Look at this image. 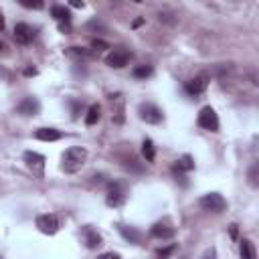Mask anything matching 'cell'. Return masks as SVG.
I'll use <instances>...</instances> for the list:
<instances>
[{"mask_svg":"<svg viewBox=\"0 0 259 259\" xmlns=\"http://www.w3.org/2000/svg\"><path fill=\"white\" fill-rule=\"evenodd\" d=\"M87 162V150L81 148V146H73L69 150L63 152L61 156V170L67 172V174H75L79 172Z\"/></svg>","mask_w":259,"mask_h":259,"instance_id":"1","label":"cell"},{"mask_svg":"<svg viewBox=\"0 0 259 259\" xmlns=\"http://www.w3.org/2000/svg\"><path fill=\"white\" fill-rule=\"evenodd\" d=\"M23 158H25L27 168H29L37 178H43V174H45V164H47V158L43 156V154L33 152V150H27Z\"/></svg>","mask_w":259,"mask_h":259,"instance_id":"2","label":"cell"},{"mask_svg":"<svg viewBox=\"0 0 259 259\" xmlns=\"http://www.w3.org/2000/svg\"><path fill=\"white\" fill-rule=\"evenodd\" d=\"M200 206L204 211H211V213H223L227 209V200L219 192H209L200 198Z\"/></svg>","mask_w":259,"mask_h":259,"instance_id":"3","label":"cell"},{"mask_svg":"<svg viewBox=\"0 0 259 259\" xmlns=\"http://www.w3.org/2000/svg\"><path fill=\"white\" fill-rule=\"evenodd\" d=\"M138 114L140 118L146 122V124H160L164 114L158 106H154V103H140V108H138Z\"/></svg>","mask_w":259,"mask_h":259,"instance_id":"4","label":"cell"},{"mask_svg":"<svg viewBox=\"0 0 259 259\" xmlns=\"http://www.w3.org/2000/svg\"><path fill=\"white\" fill-rule=\"evenodd\" d=\"M198 126L202 130H209V132H219V118H217V112L211 106H206V108L200 110V114H198Z\"/></svg>","mask_w":259,"mask_h":259,"instance_id":"5","label":"cell"},{"mask_svg":"<svg viewBox=\"0 0 259 259\" xmlns=\"http://www.w3.org/2000/svg\"><path fill=\"white\" fill-rule=\"evenodd\" d=\"M35 225L45 235H55L59 231V219L55 215H49V213L47 215H39L37 221H35Z\"/></svg>","mask_w":259,"mask_h":259,"instance_id":"6","label":"cell"},{"mask_svg":"<svg viewBox=\"0 0 259 259\" xmlns=\"http://www.w3.org/2000/svg\"><path fill=\"white\" fill-rule=\"evenodd\" d=\"M126 200V190L120 182H110L108 190H106V202L110 206H122Z\"/></svg>","mask_w":259,"mask_h":259,"instance_id":"7","label":"cell"},{"mask_svg":"<svg viewBox=\"0 0 259 259\" xmlns=\"http://www.w3.org/2000/svg\"><path fill=\"white\" fill-rule=\"evenodd\" d=\"M112 101V120L114 124H124L126 120V99L122 97V93H116L110 97Z\"/></svg>","mask_w":259,"mask_h":259,"instance_id":"8","label":"cell"},{"mask_svg":"<svg viewBox=\"0 0 259 259\" xmlns=\"http://www.w3.org/2000/svg\"><path fill=\"white\" fill-rule=\"evenodd\" d=\"M130 51H126V49H114L112 53L106 57V63L110 65V67H114V69H122V67H126L128 63H130Z\"/></svg>","mask_w":259,"mask_h":259,"instance_id":"9","label":"cell"},{"mask_svg":"<svg viewBox=\"0 0 259 259\" xmlns=\"http://www.w3.org/2000/svg\"><path fill=\"white\" fill-rule=\"evenodd\" d=\"M15 41L19 43V45H29V43H33V39H35V29L31 27V25H27V23H19L17 27H15Z\"/></svg>","mask_w":259,"mask_h":259,"instance_id":"10","label":"cell"},{"mask_svg":"<svg viewBox=\"0 0 259 259\" xmlns=\"http://www.w3.org/2000/svg\"><path fill=\"white\" fill-rule=\"evenodd\" d=\"M206 87H209V77H206V75H198V77L190 79V81L184 85L186 93H188V95H192V97H196V95L204 93V89H206Z\"/></svg>","mask_w":259,"mask_h":259,"instance_id":"11","label":"cell"},{"mask_svg":"<svg viewBox=\"0 0 259 259\" xmlns=\"http://www.w3.org/2000/svg\"><path fill=\"white\" fill-rule=\"evenodd\" d=\"M81 237H83V243H85L87 249H97L101 245V235L93 227H89V225L81 229Z\"/></svg>","mask_w":259,"mask_h":259,"instance_id":"12","label":"cell"},{"mask_svg":"<svg viewBox=\"0 0 259 259\" xmlns=\"http://www.w3.org/2000/svg\"><path fill=\"white\" fill-rule=\"evenodd\" d=\"M51 15H53L61 23V31H69V25H71V13H69V9H65L61 5H55V7H51Z\"/></svg>","mask_w":259,"mask_h":259,"instance_id":"13","label":"cell"},{"mask_svg":"<svg viewBox=\"0 0 259 259\" xmlns=\"http://www.w3.org/2000/svg\"><path fill=\"white\" fill-rule=\"evenodd\" d=\"M17 112L23 114V116H37V114L41 112V103H39L35 97H27V99H23V101L19 103Z\"/></svg>","mask_w":259,"mask_h":259,"instance_id":"14","label":"cell"},{"mask_svg":"<svg viewBox=\"0 0 259 259\" xmlns=\"http://www.w3.org/2000/svg\"><path fill=\"white\" fill-rule=\"evenodd\" d=\"M35 138L41 142H55V140H61L63 134L55 128H39V130H35Z\"/></svg>","mask_w":259,"mask_h":259,"instance_id":"15","label":"cell"},{"mask_svg":"<svg viewBox=\"0 0 259 259\" xmlns=\"http://www.w3.org/2000/svg\"><path fill=\"white\" fill-rule=\"evenodd\" d=\"M150 233H152V237H158V239H170V237H174V229L172 227H166L162 223H156V225L150 229Z\"/></svg>","mask_w":259,"mask_h":259,"instance_id":"16","label":"cell"},{"mask_svg":"<svg viewBox=\"0 0 259 259\" xmlns=\"http://www.w3.org/2000/svg\"><path fill=\"white\" fill-rule=\"evenodd\" d=\"M241 259H257L255 245H253L249 239H243V241H241Z\"/></svg>","mask_w":259,"mask_h":259,"instance_id":"17","label":"cell"},{"mask_svg":"<svg viewBox=\"0 0 259 259\" xmlns=\"http://www.w3.org/2000/svg\"><path fill=\"white\" fill-rule=\"evenodd\" d=\"M142 154H144V158L146 162H154V158H156V150H154V142L150 138H146L142 142Z\"/></svg>","mask_w":259,"mask_h":259,"instance_id":"18","label":"cell"},{"mask_svg":"<svg viewBox=\"0 0 259 259\" xmlns=\"http://www.w3.org/2000/svg\"><path fill=\"white\" fill-rule=\"evenodd\" d=\"M174 170L176 172H190V170H194V162H192V158L188 156V154H184L180 160H176Z\"/></svg>","mask_w":259,"mask_h":259,"instance_id":"19","label":"cell"},{"mask_svg":"<svg viewBox=\"0 0 259 259\" xmlns=\"http://www.w3.org/2000/svg\"><path fill=\"white\" fill-rule=\"evenodd\" d=\"M101 118V108L97 106V103H93V106L87 110V116H85V124L87 126H95Z\"/></svg>","mask_w":259,"mask_h":259,"instance_id":"20","label":"cell"},{"mask_svg":"<svg viewBox=\"0 0 259 259\" xmlns=\"http://www.w3.org/2000/svg\"><path fill=\"white\" fill-rule=\"evenodd\" d=\"M120 233H122L128 241H132V243H140V233H138L136 229H128V227L120 225Z\"/></svg>","mask_w":259,"mask_h":259,"instance_id":"21","label":"cell"},{"mask_svg":"<svg viewBox=\"0 0 259 259\" xmlns=\"http://www.w3.org/2000/svg\"><path fill=\"white\" fill-rule=\"evenodd\" d=\"M152 75V67L150 65H138L136 69H134V77L136 79H146V77H150Z\"/></svg>","mask_w":259,"mask_h":259,"instance_id":"22","label":"cell"},{"mask_svg":"<svg viewBox=\"0 0 259 259\" xmlns=\"http://www.w3.org/2000/svg\"><path fill=\"white\" fill-rule=\"evenodd\" d=\"M67 55H75V57H85V55H87V51H85V49H81V47H71V49L67 51Z\"/></svg>","mask_w":259,"mask_h":259,"instance_id":"23","label":"cell"},{"mask_svg":"<svg viewBox=\"0 0 259 259\" xmlns=\"http://www.w3.org/2000/svg\"><path fill=\"white\" fill-rule=\"evenodd\" d=\"M97 259H122V255L120 253H114V251H106V253L97 255Z\"/></svg>","mask_w":259,"mask_h":259,"instance_id":"24","label":"cell"},{"mask_svg":"<svg viewBox=\"0 0 259 259\" xmlns=\"http://www.w3.org/2000/svg\"><path fill=\"white\" fill-rule=\"evenodd\" d=\"M200 259H217V249H215V247L206 249V251L202 253V257H200Z\"/></svg>","mask_w":259,"mask_h":259,"instance_id":"25","label":"cell"},{"mask_svg":"<svg viewBox=\"0 0 259 259\" xmlns=\"http://www.w3.org/2000/svg\"><path fill=\"white\" fill-rule=\"evenodd\" d=\"M91 47H93V49H97V51H103V49H110V45H108L106 41H97V39H95V41L91 43Z\"/></svg>","mask_w":259,"mask_h":259,"instance_id":"26","label":"cell"},{"mask_svg":"<svg viewBox=\"0 0 259 259\" xmlns=\"http://www.w3.org/2000/svg\"><path fill=\"white\" fill-rule=\"evenodd\" d=\"M172 251H174V245H168L166 249H160V251H158V257H160V259H166Z\"/></svg>","mask_w":259,"mask_h":259,"instance_id":"27","label":"cell"},{"mask_svg":"<svg viewBox=\"0 0 259 259\" xmlns=\"http://www.w3.org/2000/svg\"><path fill=\"white\" fill-rule=\"evenodd\" d=\"M23 7H27V9H43V3H29V0H23Z\"/></svg>","mask_w":259,"mask_h":259,"instance_id":"28","label":"cell"},{"mask_svg":"<svg viewBox=\"0 0 259 259\" xmlns=\"http://www.w3.org/2000/svg\"><path fill=\"white\" fill-rule=\"evenodd\" d=\"M255 172H257V166H253V168H251V172H249V180H251V184H253V186L257 184V180H255Z\"/></svg>","mask_w":259,"mask_h":259,"instance_id":"29","label":"cell"},{"mask_svg":"<svg viewBox=\"0 0 259 259\" xmlns=\"http://www.w3.org/2000/svg\"><path fill=\"white\" fill-rule=\"evenodd\" d=\"M231 237L237 239V225H231Z\"/></svg>","mask_w":259,"mask_h":259,"instance_id":"30","label":"cell"},{"mask_svg":"<svg viewBox=\"0 0 259 259\" xmlns=\"http://www.w3.org/2000/svg\"><path fill=\"white\" fill-rule=\"evenodd\" d=\"M0 31H5V17H3V13H0Z\"/></svg>","mask_w":259,"mask_h":259,"instance_id":"31","label":"cell"},{"mask_svg":"<svg viewBox=\"0 0 259 259\" xmlns=\"http://www.w3.org/2000/svg\"><path fill=\"white\" fill-rule=\"evenodd\" d=\"M71 7H75V9H83L85 5H83V3H71Z\"/></svg>","mask_w":259,"mask_h":259,"instance_id":"32","label":"cell"},{"mask_svg":"<svg viewBox=\"0 0 259 259\" xmlns=\"http://www.w3.org/2000/svg\"><path fill=\"white\" fill-rule=\"evenodd\" d=\"M35 73H37V71H35V69H31V67H29V69H25V75H35Z\"/></svg>","mask_w":259,"mask_h":259,"instance_id":"33","label":"cell"},{"mask_svg":"<svg viewBox=\"0 0 259 259\" xmlns=\"http://www.w3.org/2000/svg\"><path fill=\"white\" fill-rule=\"evenodd\" d=\"M142 23H144V19H136V21H134V27H140Z\"/></svg>","mask_w":259,"mask_h":259,"instance_id":"34","label":"cell"},{"mask_svg":"<svg viewBox=\"0 0 259 259\" xmlns=\"http://www.w3.org/2000/svg\"><path fill=\"white\" fill-rule=\"evenodd\" d=\"M3 49H5V45H3V41H0V53H3Z\"/></svg>","mask_w":259,"mask_h":259,"instance_id":"35","label":"cell"}]
</instances>
